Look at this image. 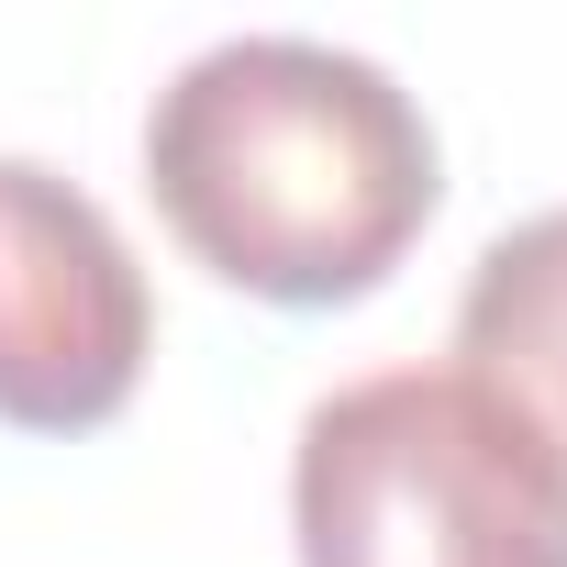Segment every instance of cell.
<instances>
[{"label": "cell", "instance_id": "cell-2", "mask_svg": "<svg viewBox=\"0 0 567 567\" xmlns=\"http://www.w3.org/2000/svg\"><path fill=\"white\" fill-rule=\"evenodd\" d=\"M301 567H567V456L467 368H368L290 445Z\"/></svg>", "mask_w": 567, "mask_h": 567}, {"label": "cell", "instance_id": "cell-3", "mask_svg": "<svg viewBox=\"0 0 567 567\" xmlns=\"http://www.w3.org/2000/svg\"><path fill=\"white\" fill-rule=\"evenodd\" d=\"M156 357V301L123 223L34 167L0 156V423L23 434H101Z\"/></svg>", "mask_w": 567, "mask_h": 567}, {"label": "cell", "instance_id": "cell-4", "mask_svg": "<svg viewBox=\"0 0 567 567\" xmlns=\"http://www.w3.org/2000/svg\"><path fill=\"white\" fill-rule=\"evenodd\" d=\"M456 368L567 456V200L478 245L456 290Z\"/></svg>", "mask_w": 567, "mask_h": 567}, {"label": "cell", "instance_id": "cell-1", "mask_svg": "<svg viewBox=\"0 0 567 567\" xmlns=\"http://www.w3.org/2000/svg\"><path fill=\"white\" fill-rule=\"evenodd\" d=\"M145 189L167 234L245 301H368L445 200L423 101L323 34H223L145 112Z\"/></svg>", "mask_w": 567, "mask_h": 567}]
</instances>
